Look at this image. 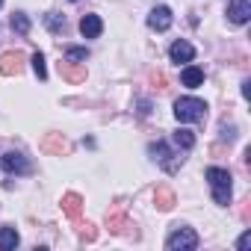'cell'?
I'll return each instance as SVG.
<instances>
[{
    "label": "cell",
    "instance_id": "cell-4",
    "mask_svg": "<svg viewBox=\"0 0 251 251\" xmlns=\"http://www.w3.org/2000/svg\"><path fill=\"white\" fill-rule=\"evenodd\" d=\"M24 53L21 50H6V53H0V74L3 77H15L24 71Z\"/></svg>",
    "mask_w": 251,
    "mask_h": 251
},
{
    "label": "cell",
    "instance_id": "cell-14",
    "mask_svg": "<svg viewBox=\"0 0 251 251\" xmlns=\"http://www.w3.org/2000/svg\"><path fill=\"white\" fill-rule=\"evenodd\" d=\"M180 83H183L186 89H198V86L204 83V71H201V68H195V65H189V68H183Z\"/></svg>",
    "mask_w": 251,
    "mask_h": 251
},
{
    "label": "cell",
    "instance_id": "cell-5",
    "mask_svg": "<svg viewBox=\"0 0 251 251\" xmlns=\"http://www.w3.org/2000/svg\"><path fill=\"white\" fill-rule=\"evenodd\" d=\"M148 27L157 30V33L169 30V27H172V9H169V6H154L151 15H148Z\"/></svg>",
    "mask_w": 251,
    "mask_h": 251
},
{
    "label": "cell",
    "instance_id": "cell-7",
    "mask_svg": "<svg viewBox=\"0 0 251 251\" xmlns=\"http://www.w3.org/2000/svg\"><path fill=\"white\" fill-rule=\"evenodd\" d=\"M227 18L233 24H245L251 18V0H230L227 3Z\"/></svg>",
    "mask_w": 251,
    "mask_h": 251
},
{
    "label": "cell",
    "instance_id": "cell-17",
    "mask_svg": "<svg viewBox=\"0 0 251 251\" xmlns=\"http://www.w3.org/2000/svg\"><path fill=\"white\" fill-rule=\"evenodd\" d=\"M175 145H177V148H183V151H189V148L195 145V136H192V130H183V127H180V130L175 133Z\"/></svg>",
    "mask_w": 251,
    "mask_h": 251
},
{
    "label": "cell",
    "instance_id": "cell-22",
    "mask_svg": "<svg viewBox=\"0 0 251 251\" xmlns=\"http://www.w3.org/2000/svg\"><path fill=\"white\" fill-rule=\"evenodd\" d=\"M65 56H68V59H86L89 53H86V48H68Z\"/></svg>",
    "mask_w": 251,
    "mask_h": 251
},
{
    "label": "cell",
    "instance_id": "cell-12",
    "mask_svg": "<svg viewBox=\"0 0 251 251\" xmlns=\"http://www.w3.org/2000/svg\"><path fill=\"white\" fill-rule=\"evenodd\" d=\"M169 53H172V59H175V62H192V56H195V48H192L189 42H175Z\"/></svg>",
    "mask_w": 251,
    "mask_h": 251
},
{
    "label": "cell",
    "instance_id": "cell-2",
    "mask_svg": "<svg viewBox=\"0 0 251 251\" xmlns=\"http://www.w3.org/2000/svg\"><path fill=\"white\" fill-rule=\"evenodd\" d=\"M207 180H210V189H213L216 204L227 207V204H230V172L213 166V169H207Z\"/></svg>",
    "mask_w": 251,
    "mask_h": 251
},
{
    "label": "cell",
    "instance_id": "cell-16",
    "mask_svg": "<svg viewBox=\"0 0 251 251\" xmlns=\"http://www.w3.org/2000/svg\"><path fill=\"white\" fill-rule=\"evenodd\" d=\"M18 245V230L15 227H0V251H12Z\"/></svg>",
    "mask_w": 251,
    "mask_h": 251
},
{
    "label": "cell",
    "instance_id": "cell-20",
    "mask_svg": "<svg viewBox=\"0 0 251 251\" xmlns=\"http://www.w3.org/2000/svg\"><path fill=\"white\" fill-rule=\"evenodd\" d=\"M109 227L118 233V230H124V227H127V219H124L121 213H112V216H109Z\"/></svg>",
    "mask_w": 251,
    "mask_h": 251
},
{
    "label": "cell",
    "instance_id": "cell-6",
    "mask_svg": "<svg viewBox=\"0 0 251 251\" xmlns=\"http://www.w3.org/2000/svg\"><path fill=\"white\" fill-rule=\"evenodd\" d=\"M42 151L45 154H68L71 151V145H68V139L62 136V133H48L45 139H42Z\"/></svg>",
    "mask_w": 251,
    "mask_h": 251
},
{
    "label": "cell",
    "instance_id": "cell-18",
    "mask_svg": "<svg viewBox=\"0 0 251 251\" xmlns=\"http://www.w3.org/2000/svg\"><path fill=\"white\" fill-rule=\"evenodd\" d=\"M12 30H18L21 36H27L30 21H27V15H24V12H15V15H12Z\"/></svg>",
    "mask_w": 251,
    "mask_h": 251
},
{
    "label": "cell",
    "instance_id": "cell-1",
    "mask_svg": "<svg viewBox=\"0 0 251 251\" xmlns=\"http://www.w3.org/2000/svg\"><path fill=\"white\" fill-rule=\"evenodd\" d=\"M175 118L180 124H192V121H204L207 118V103L201 98H177L175 100Z\"/></svg>",
    "mask_w": 251,
    "mask_h": 251
},
{
    "label": "cell",
    "instance_id": "cell-9",
    "mask_svg": "<svg viewBox=\"0 0 251 251\" xmlns=\"http://www.w3.org/2000/svg\"><path fill=\"white\" fill-rule=\"evenodd\" d=\"M3 169H6L9 175H24L30 166H27L24 154H18V151H6V154H3Z\"/></svg>",
    "mask_w": 251,
    "mask_h": 251
},
{
    "label": "cell",
    "instance_id": "cell-25",
    "mask_svg": "<svg viewBox=\"0 0 251 251\" xmlns=\"http://www.w3.org/2000/svg\"><path fill=\"white\" fill-rule=\"evenodd\" d=\"M0 6H3V0H0Z\"/></svg>",
    "mask_w": 251,
    "mask_h": 251
},
{
    "label": "cell",
    "instance_id": "cell-8",
    "mask_svg": "<svg viewBox=\"0 0 251 251\" xmlns=\"http://www.w3.org/2000/svg\"><path fill=\"white\" fill-rule=\"evenodd\" d=\"M148 151H151V157H154L166 172H175V169H177V163L172 160V151H169V145H166V142H154Z\"/></svg>",
    "mask_w": 251,
    "mask_h": 251
},
{
    "label": "cell",
    "instance_id": "cell-3",
    "mask_svg": "<svg viewBox=\"0 0 251 251\" xmlns=\"http://www.w3.org/2000/svg\"><path fill=\"white\" fill-rule=\"evenodd\" d=\"M198 245V233L192 227H177L169 239H166V248L169 251H192Z\"/></svg>",
    "mask_w": 251,
    "mask_h": 251
},
{
    "label": "cell",
    "instance_id": "cell-15",
    "mask_svg": "<svg viewBox=\"0 0 251 251\" xmlns=\"http://www.w3.org/2000/svg\"><path fill=\"white\" fill-rule=\"evenodd\" d=\"M154 204H157V210H172L175 207V192L169 189V186H157V192H154Z\"/></svg>",
    "mask_w": 251,
    "mask_h": 251
},
{
    "label": "cell",
    "instance_id": "cell-10",
    "mask_svg": "<svg viewBox=\"0 0 251 251\" xmlns=\"http://www.w3.org/2000/svg\"><path fill=\"white\" fill-rule=\"evenodd\" d=\"M80 33H83L86 39H98V36L103 33V21H100L98 15H83V21H80Z\"/></svg>",
    "mask_w": 251,
    "mask_h": 251
},
{
    "label": "cell",
    "instance_id": "cell-21",
    "mask_svg": "<svg viewBox=\"0 0 251 251\" xmlns=\"http://www.w3.org/2000/svg\"><path fill=\"white\" fill-rule=\"evenodd\" d=\"M48 27H50L53 33H59V30H65V21H62L56 12H50V15H48Z\"/></svg>",
    "mask_w": 251,
    "mask_h": 251
},
{
    "label": "cell",
    "instance_id": "cell-13",
    "mask_svg": "<svg viewBox=\"0 0 251 251\" xmlns=\"http://www.w3.org/2000/svg\"><path fill=\"white\" fill-rule=\"evenodd\" d=\"M59 74H62L68 83H83V80H86V65H71V62H62V65H59Z\"/></svg>",
    "mask_w": 251,
    "mask_h": 251
},
{
    "label": "cell",
    "instance_id": "cell-11",
    "mask_svg": "<svg viewBox=\"0 0 251 251\" xmlns=\"http://www.w3.org/2000/svg\"><path fill=\"white\" fill-rule=\"evenodd\" d=\"M62 213H65L68 219H80V213H83V198H80L77 192L62 195Z\"/></svg>",
    "mask_w": 251,
    "mask_h": 251
},
{
    "label": "cell",
    "instance_id": "cell-23",
    "mask_svg": "<svg viewBox=\"0 0 251 251\" xmlns=\"http://www.w3.org/2000/svg\"><path fill=\"white\" fill-rule=\"evenodd\" d=\"M80 236H83V239H89V242H92V239H95V236H98V233H95V225H86V227H83V230H80Z\"/></svg>",
    "mask_w": 251,
    "mask_h": 251
},
{
    "label": "cell",
    "instance_id": "cell-19",
    "mask_svg": "<svg viewBox=\"0 0 251 251\" xmlns=\"http://www.w3.org/2000/svg\"><path fill=\"white\" fill-rule=\"evenodd\" d=\"M33 71H36L39 80L48 77V65H45V56H42V53H33Z\"/></svg>",
    "mask_w": 251,
    "mask_h": 251
},
{
    "label": "cell",
    "instance_id": "cell-24",
    "mask_svg": "<svg viewBox=\"0 0 251 251\" xmlns=\"http://www.w3.org/2000/svg\"><path fill=\"white\" fill-rule=\"evenodd\" d=\"M248 245H251V233H242V236H239V242H236V248H239V251H245Z\"/></svg>",
    "mask_w": 251,
    "mask_h": 251
}]
</instances>
